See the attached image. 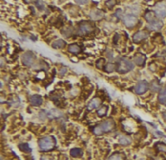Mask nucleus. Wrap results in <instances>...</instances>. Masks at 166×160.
I'll list each match as a JSON object with an SVG mask.
<instances>
[{
  "mask_svg": "<svg viewBox=\"0 0 166 160\" xmlns=\"http://www.w3.org/2000/svg\"><path fill=\"white\" fill-rule=\"evenodd\" d=\"M115 128V123L113 119H107L105 121L101 122L100 124L96 125L93 129V132L96 135H101L105 133H109L112 130Z\"/></svg>",
  "mask_w": 166,
  "mask_h": 160,
  "instance_id": "nucleus-1",
  "label": "nucleus"
},
{
  "mask_svg": "<svg viewBox=\"0 0 166 160\" xmlns=\"http://www.w3.org/2000/svg\"><path fill=\"white\" fill-rule=\"evenodd\" d=\"M56 138L53 136H43L38 140V147L42 152H49L56 147Z\"/></svg>",
  "mask_w": 166,
  "mask_h": 160,
  "instance_id": "nucleus-2",
  "label": "nucleus"
},
{
  "mask_svg": "<svg viewBox=\"0 0 166 160\" xmlns=\"http://www.w3.org/2000/svg\"><path fill=\"white\" fill-rule=\"evenodd\" d=\"M135 67L134 61L130 60L127 57H121L117 64V71L120 74H126L131 72Z\"/></svg>",
  "mask_w": 166,
  "mask_h": 160,
  "instance_id": "nucleus-3",
  "label": "nucleus"
},
{
  "mask_svg": "<svg viewBox=\"0 0 166 160\" xmlns=\"http://www.w3.org/2000/svg\"><path fill=\"white\" fill-rule=\"evenodd\" d=\"M94 26L92 23L88 22V21H82V22L79 23V27H78V31L79 34L82 35H86L89 34H92L94 32Z\"/></svg>",
  "mask_w": 166,
  "mask_h": 160,
  "instance_id": "nucleus-4",
  "label": "nucleus"
},
{
  "mask_svg": "<svg viewBox=\"0 0 166 160\" xmlns=\"http://www.w3.org/2000/svg\"><path fill=\"white\" fill-rule=\"evenodd\" d=\"M139 22V19L135 14L133 13H127L123 16V23L127 28H132L136 26Z\"/></svg>",
  "mask_w": 166,
  "mask_h": 160,
  "instance_id": "nucleus-5",
  "label": "nucleus"
},
{
  "mask_svg": "<svg viewBox=\"0 0 166 160\" xmlns=\"http://www.w3.org/2000/svg\"><path fill=\"white\" fill-rule=\"evenodd\" d=\"M34 61H35V56H34V53L27 52L22 55V63L25 65V66H28V67L32 66L34 63Z\"/></svg>",
  "mask_w": 166,
  "mask_h": 160,
  "instance_id": "nucleus-6",
  "label": "nucleus"
},
{
  "mask_svg": "<svg viewBox=\"0 0 166 160\" xmlns=\"http://www.w3.org/2000/svg\"><path fill=\"white\" fill-rule=\"evenodd\" d=\"M149 83L145 80H142V81H139L138 84L135 87V93L136 94H143L145 93L148 89H149Z\"/></svg>",
  "mask_w": 166,
  "mask_h": 160,
  "instance_id": "nucleus-7",
  "label": "nucleus"
},
{
  "mask_svg": "<svg viewBox=\"0 0 166 160\" xmlns=\"http://www.w3.org/2000/svg\"><path fill=\"white\" fill-rule=\"evenodd\" d=\"M149 36V32L147 31H139L133 35V41L135 43H140L143 40H145Z\"/></svg>",
  "mask_w": 166,
  "mask_h": 160,
  "instance_id": "nucleus-8",
  "label": "nucleus"
},
{
  "mask_svg": "<svg viewBox=\"0 0 166 160\" xmlns=\"http://www.w3.org/2000/svg\"><path fill=\"white\" fill-rule=\"evenodd\" d=\"M155 13L156 16L160 18H164L166 16V4L164 3H160L155 9Z\"/></svg>",
  "mask_w": 166,
  "mask_h": 160,
  "instance_id": "nucleus-9",
  "label": "nucleus"
},
{
  "mask_svg": "<svg viewBox=\"0 0 166 160\" xmlns=\"http://www.w3.org/2000/svg\"><path fill=\"white\" fill-rule=\"evenodd\" d=\"M162 22L160 20V19H155L154 21H152V22H150V23H148V28L150 29L151 31H155V32H157V31H160V29L162 28Z\"/></svg>",
  "mask_w": 166,
  "mask_h": 160,
  "instance_id": "nucleus-10",
  "label": "nucleus"
},
{
  "mask_svg": "<svg viewBox=\"0 0 166 160\" xmlns=\"http://www.w3.org/2000/svg\"><path fill=\"white\" fill-rule=\"evenodd\" d=\"M100 105H101V100H100V98L95 97L89 102V104L87 105V109L89 111H92V110H95L96 108H98Z\"/></svg>",
  "mask_w": 166,
  "mask_h": 160,
  "instance_id": "nucleus-11",
  "label": "nucleus"
},
{
  "mask_svg": "<svg viewBox=\"0 0 166 160\" xmlns=\"http://www.w3.org/2000/svg\"><path fill=\"white\" fill-rule=\"evenodd\" d=\"M145 61H146V56L144 55V54H142V53H136L135 55V57H134V63L136 65H138V66H139V67L144 66Z\"/></svg>",
  "mask_w": 166,
  "mask_h": 160,
  "instance_id": "nucleus-12",
  "label": "nucleus"
},
{
  "mask_svg": "<svg viewBox=\"0 0 166 160\" xmlns=\"http://www.w3.org/2000/svg\"><path fill=\"white\" fill-rule=\"evenodd\" d=\"M30 103L32 105V106H40L43 103V98L40 96V95H37V94H34V95H32L30 97Z\"/></svg>",
  "mask_w": 166,
  "mask_h": 160,
  "instance_id": "nucleus-13",
  "label": "nucleus"
},
{
  "mask_svg": "<svg viewBox=\"0 0 166 160\" xmlns=\"http://www.w3.org/2000/svg\"><path fill=\"white\" fill-rule=\"evenodd\" d=\"M104 16V13L101 10H93L91 13H90V17L94 20H99Z\"/></svg>",
  "mask_w": 166,
  "mask_h": 160,
  "instance_id": "nucleus-14",
  "label": "nucleus"
},
{
  "mask_svg": "<svg viewBox=\"0 0 166 160\" xmlns=\"http://www.w3.org/2000/svg\"><path fill=\"white\" fill-rule=\"evenodd\" d=\"M118 143L122 146H128L132 143V138L127 135H120L118 137Z\"/></svg>",
  "mask_w": 166,
  "mask_h": 160,
  "instance_id": "nucleus-15",
  "label": "nucleus"
},
{
  "mask_svg": "<svg viewBox=\"0 0 166 160\" xmlns=\"http://www.w3.org/2000/svg\"><path fill=\"white\" fill-rule=\"evenodd\" d=\"M46 115L48 116L49 118H51V119L58 118V117H61V116H62V112H61L60 111H58V110H56V109H53V110L50 111Z\"/></svg>",
  "mask_w": 166,
  "mask_h": 160,
  "instance_id": "nucleus-16",
  "label": "nucleus"
},
{
  "mask_svg": "<svg viewBox=\"0 0 166 160\" xmlns=\"http://www.w3.org/2000/svg\"><path fill=\"white\" fill-rule=\"evenodd\" d=\"M144 18H145L148 23L152 22L155 19H157L156 13H155V12H153V11H147L145 14H144Z\"/></svg>",
  "mask_w": 166,
  "mask_h": 160,
  "instance_id": "nucleus-17",
  "label": "nucleus"
},
{
  "mask_svg": "<svg viewBox=\"0 0 166 160\" xmlns=\"http://www.w3.org/2000/svg\"><path fill=\"white\" fill-rule=\"evenodd\" d=\"M65 45H66V42L63 39H56L52 43V47L53 49H63Z\"/></svg>",
  "mask_w": 166,
  "mask_h": 160,
  "instance_id": "nucleus-18",
  "label": "nucleus"
},
{
  "mask_svg": "<svg viewBox=\"0 0 166 160\" xmlns=\"http://www.w3.org/2000/svg\"><path fill=\"white\" fill-rule=\"evenodd\" d=\"M70 154H71L72 157L78 158V157H81V156L83 155V152H82L81 149H79V148H74L70 151Z\"/></svg>",
  "mask_w": 166,
  "mask_h": 160,
  "instance_id": "nucleus-19",
  "label": "nucleus"
},
{
  "mask_svg": "<svg viewBox=\"0 0 166 160\" xmlns=\"http://www.w3.org/2000/svg\"><path fill=\"white\" fill-rule=\"evenodd\" d=\"M158 102L160 103L166 104V86L160 91V93H158Z\"/></svg>",
  "mask_w": 166,
  "mask_h": 160,
  "instance_id": "nucleus-20",
  "label": "nucleus"
},
{
  "mask_svg": "<svg viewBox=\"0 0 166 160\" xmlns=\"http://www.w3.org/2000/svg\"><path fill=\"white\" fill-rule=\"evenodd\" d=\"M68 51H69V52L71 53H74V54H75V53H80V47H79L77 44H71V45H69V47H68Z\"/></svg>",
  "mask_w": 166,
  "mask_h": 160,
  "instance_id": "nucleus-21",
  "label": "nucleus"
},
{
  "mask_svg": "<svg viewBox=\"0 0 166 160\" xmlns=\"http://www.w3.org/2000/svg\"><path fill=\"white\" fill-rule=\"evenodd\" d=\"M160 82L158 81V80H154V81L151 82L150 84V89L152 90V92L154 93H157L160 91Z\"/></svg>",
  "mask_w": 166,
  "mask_h": 160,
  "instance_id": "nucleus-22",
  "label": "nucleus"
},
{
  "mask_svg": "<svg viewBox=\"0 0 166 160\" xmlns=\"http://www.w3.org/2000/svg\"><path fill=\"white\" fill-rule=\"evenodd\" d=\"M104 70L107 72H113L115 70H117V64L115 63H107L104 67Z\"/></svg>",
  "mask_w": 166,
  "mask_h": 160,
  "instance_id": "nucleus-23",
  "label": "nucleus"
},
{
  "mask_svg": "<svg viewBox=\"0 0 166 160\" xmlns=\"http://www.w3.org/2000/svg\"><path fill=\"white\" fill-rule=\"evenodd\" d=\"M19 150L23 152H31L32 149L30 148L28 143H21L19 144Z\"/></svg>",
  "mask_w": 166,
  "mask_h": 160,
  "instance_id": "nucleus-24",
  "label": "nucleus"
},
{
  "mask_svg": "<svg viewBox=\"0 0 166 160\" xmlns=\"http://www.w3.org/2000/svg\"><path fill=\"white\" fill-rule=\"evenodd\" d=\"M107 112H108V107L107 106H103L101 108L97 109L96 114H97V115L99 116V117H102V116H104L107 114Z\"/></svg>",
  "mask_w": 166,
  "mask_h": 160,
  "instance_id": "nucleus-25",
  "label": "nucleus"
},
{
  "mask_svg": "<svg viewBox=\"0 0 166 160\" xmlns=\"http://www.w3.org/2000/svg\"><path fill=\"white\" fill-rule=\"evenodd\" d=\"M96 68L99 69V70H104V67H105V59L104 58H99L98 60L96 61Z\"/></svg>",
  "mask_w": 166,
  "mask_h": 160,
  "instance_id": "nucleus-26",
  "label": "nucleus"
},
{
  "mask_svg": "<svg viewBox=\"0 0 166 160\" xmlns=\"http://www.w3.org/2000/svg\"><path fill=\"white\" fill-rule=\"evenodd\" d=\"M108 160H123V157L120 154H112Z\"/></svg>",
  "mask_w": 166,
  "mask_h": 160,
  "instance_id": "nucleus-27",
  "label": "nucleus"
},
{
  "mask_svg": "<svg viewBox=\"0 0 166 160\" xmlns=\"http://www.w3.org/2000/svg\"><path fill=\"white\" fill-rule=\"evenodd\" d=\"M157 148L158 150L161 152H166V145L163 143H158L157 144Z\"/></svg>",
  "mask_w": 166,
  "mask_h": 160,
  "instance_id": "nucleus-28",
  "label": "nucleus"
},
{
  "mask_svg": "<svg viewBox=\"0 0 166 160\" xmlns=\"http://www.w3.org/2000/svg\"><path fill=\"white\" fill-rule=\"evenodd\" d=\"M35 6H37L38 9L42 10L43 8H44V2L43 1H37L35 2Z\"/></svg>",
  "mask_w": 166,
  "mask_h": 160,
  "instance_id": "nucleus-29",
  "label": "nucleus"
},
{
  "mask_svg": "<svg viewBox=\"0 0 166 160\" xmlns=\"http://www.w3.org/2000/svg\"><path fill=\"white\" fill-rule=\"evenodd\" d=\"M66 72H67V68L66 67H62L59 70V74L60 75H64L65 74H66Z\"/></svg>",
  "mask_w": 166,
  "mask_h": 160,
  "instance_id": "nucleus-30",
  "label": "nucleus"
},
{
  "mask_svg": "<svg viewBox=\"0 0 166 160\" xmlns=\"http://www.w3.org/2000/svg\"><path fill=\"white\" fill-rule=\"evenodd\" d=\"M106 6H108L109 8H112V7H114L115 5V1H106Z\"/></svg>",
  "mask_w": 166,
  "mask_h": 160,
  "instance_id": "nucleus-31",
  "label": "nucleus"
},
{
  "mask_svg": "<svg viewBox=\"0 0 166 160\" xmlns=\"http://www.w3.org/2000/svg\"><path fill=\"white\" fill-rule=\"evenodd\" d=\"M77 4H87L88 1H79V0H77Z\"/></svg>",
  "mask_w": 166,
  "mask_h": 160,
  "instance_id": "nucleus-32",
  "label": "nucleus"
},
{
  "mask_svg": "<svg viewBox=\"0 0 166 160\" xmlns=\"http://www.w3.org/2000/svg\"><path fill=\"white\" fill-rule=\"evenodd\" d=\"M162 117H163V119L166 121V111L162 112Z\"/></svg>",
  "mask_w": 166,
  "mask_h": 160,
  "instance_id": "nucleus-33",
  "label": "nucleus"
},
{
  "mask_svg": "<svg viewBox=\"0 0 166 160\" xmlns=\"http://www.w3.org/2000/svg\"><path fill=\"white\" fill-rule=\"evenodd\" d=\"M1 160H4V157H3V155H1Z\"/></svg>",
  "mask_w": 166,
  "mask_h": 160,
  "instance_id": "nucleus-34",
  "label": "nucleus"
},
{
  "mask_svg": "<svg viewBox=\"0 0 166 160\" xmlns=\"http://www.w3.org/2000/svg\"><path fill=\"white\" fill-rule=\"evenodd\" d=\"M164 53H165V55H166V51H165V52H164Z\"/></svg>",
  "mask_w": 166,
  "mask_h": 160,
  "instance_id": "nucleus-35",
  "label": "nucleus"
}]
</instances>
